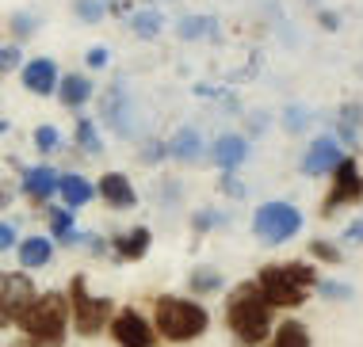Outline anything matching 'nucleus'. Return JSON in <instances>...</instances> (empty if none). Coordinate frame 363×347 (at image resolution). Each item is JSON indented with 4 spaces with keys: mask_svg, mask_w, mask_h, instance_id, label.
<instances>
[{
    "mask_svg": "<svg viewBox=\"0 0 363 347\" xmlns=\"http://www.w3.org/2000/svg\"><path fill=\"white\" fill-rule=\"evenodd\" d=\"M130 27H134L142 38H153L157 31H161V16H157V12H134V16H130Z\"/></svg>",
    "mask_w": 363,
    "mask_h": 347,
    "instance_id": "nucleus-27",
    "label": "nucleus"
},
{
    "mask_svg": "<svg viewBox=\"0 0 363 347\" xmlns=\"http://www.w3.org/2000/svg\"><path fill=\"white\" fill-rule=\"evenodd\" d=\"M23 332V347H62L69 336V297L62 290H46L31 302V309L16 324Z\"/></svg>",
    "mask_w": 363,
    "mask_h": 347,
    "instance_id": "nucleus-3",
    "label": "nucleus"
},
{
    "mask_svg": "<svg viewBox=\"0 0 363 347\" xmlns=\"http://www.w3.org/2000/svg\"><path fill=\"white\" fill-rule=\"evenodd\" d=\"M298 229H302V210L283 203V198H272V203L257 206V214H252V233L264 244H287L291 237H298Z\"/></svg>",
    "mask_w": 363,
    "mask_h": 347,
    "instance_id": "nucleus-6",
    "label": "nucleus"
},
{
    "mask_svg": "<svg viewBox=\"0 0 363 347\" xmlns=\"http://www.w3.org/2000/svg\"><path fill=\"white\" fill-rule=\"evenodd\" d=\"M57 195H62L65 210H81V206H88L96 198V187L88 183L84 176L69 172V176H62V180H57Z\"/></svg>",
    "mask_w": 363,
    "mask_h": 347,
    "instance_id": "nucleus-18",
    "label": "nucleus"
},
{
    "mask_svg": "<svg viewBox=\"0 0 363 347\" xmlns=\"http://www.w3.org/2000/svg\"><path fill=\"white\" fill-rule=\"evenodd\" d=\"M69 324L77 329V336H100L115 317V302L111 297H96L88 294V279L84 275H73L69 279Z\"/></svg>",
    "mask_w": 363,
    "mask_h": 347,
    "instance_id": "nucleus-5",
    "label": "nucleus"
},
{
    "mask_svg": "<svg viewBox=\"0 0 363 347\" xmlns=\"http://www.w3.org/2000/svg\"><path fill=\"white\" fill-rule=\"evenodd\" d=\"M211 329V313L207 305H199L195 297L180 294H161L153 302V332L157 340L169 343H191Z\"/></svg>",
    "mask_w": 363,
    "mask_h": 347,
    "instance_id": "nucleus-2",
    "label": "nucleus"
},
{
    "mask_svg": "<svg viewBox=\"0 0 363 347\" xmlns=\"http://www.w3.org/2000/svg\"><path fill=\"white\" fill-rule=\"evenodd\" d=\"M57 81H62V73H57L54 57H35V62L23 65V88L35 96H50L57 92Z\"/></svg>",
    "mask_w": 363,
    "mask_h": 347,
    "instance_id": "nucleus-13",
    "label": "nucleus"
},
{
    "mask_svg": "<svg viewBox=\"0 0 363 347\" xmlns=\"http://www.w3.org/2000/svg\"><path fill=\"white\" fill-rule=\"evenodd\" d=\"M12 31H16V38H27V35L35 31V19L31 16H16L12 19Z\"/></svg>",
    "mask_w": 363,
    "mask_h": 347,
    "instance_id": "nucleus-36",
    "label": "nucleus"
},
{
    "mask_svg": "<svg viewBox=\"0 0 363 347\" xmlns=\"http://www.w3.org/2000/svg\"><path fill=\"white\" fill-rule=\"evenodd\" d=\"M211 157H214V164H218L225 176H233L245 164V157H249V142H245L241 134H222L218 142H214Z\"/></svg>",
    "mask_w": 363,
    "mask_h": 347,
    "instance_id": "nucleus-15",
    "label": "nucleus"
},
{
    "mask_svg": "<svg viewBox=\"0 0 363 347\" xmlns=\"http://www.w3.org/2000/svg\"><path fill=\"white\" fill-rule=\"evenodd\" d=\"M283 123H287V130H302V126H306V115H302V111H294V107H291Z\"/></svg>",
    "mask_w": 363,
    "mask_h": 347,
    "instance_id": "nucleus-37",
    "label": "nucleus"
},
{
    "mask_svg": "<svg viewBox=\"0 0 363 347\" xmlns=\"http://www.w3.org/2000/svg\"><path fill=\"white\" fill-rule=\"evenodd\" d=\"M57 96H62L65 107H84L88 99H92V81H88L84 73H65L62 81H57Z\"/></svg>",
    "mask_w": 363,
    "mask_h": 347,
    "instance_id": "nucleus-20",
    "label": "nucleus"
},
{
    "mask_svg": "<svg viewBox=\"0 0 363 347\" xmlns=\"http://www.w3.org/2000/svg\"><path fill=\"white\" fill-rule=\"evenodd\" d=\"M150 244H153V233L145 229V225H134V229H126V233H115V237H111L115 260H123V263L142 260V256L150 252Z\"/></svg>",
    "mask_w": 363,
    "mask_h": 347,
    "instance_id": "nucleus-14",
    "label": "nucleus"
},
{
    "mask_svg": "<svg viewBox=\"0 0 363 347\" xmlns=\"http://www.w3.org/2000/svg\"><path fill=\"white\" fill-rule=\"evenodd\" d=\"M77 145L84 149V153H100V137H96V123H88V118H81L77 123Z\"/></svg>",
    "mask_w": 363,
    "mask_h": 347,
    "instance_id": "nucleus-28",
    "label": "nucleus"
},
{
    "mask_svg": "<svg viewBox=\"0 0 363 347\" xmlns=\"http://www.w3.org/2000/svg\"><path fill=\"white\" fill-rule=\"evenodd\" d=\"M345 161V149L337 145V137H313V145L302 157V172L306 176H333V168Z\"/></svg>",
    "mask_w": 363,
    "mask_h": 347,
    "instance_id": "nucleus-10",
    "label": "nucleus"
},
{
    "mask_svg": "<svg viewBox=\"0 0 363 347\" xmlns=\"http://www.w3.org/2000/svg\"><path fill=\"white\" fill-rule=\"evenodd\" d=\"M321 297H329V302H348L352 297V286L348 283H337V279H318V286H313Z\"/></svg>",
    "mask_w": 363,
    "mask_h": 347,
    "instance_id": "nucleus-26",
    "label": "nucleus"
},
{
    "mask_svg": "<svg viewBox=\"0 0 363 347\" xmlns=\"http://www.w3.org/2000/svg\"><path fill=\"white\" fill-rule=\"evenodd\" d=\"M191 225H195L199 233H207V229H214V225H222V214H214V210H199V214L191 217Z\"/></svg>",
    "mask_w": 363,
    "mask_h": 347,
    "instance_id": "nucleus-31",
    "label": "nucleus"
},
{
    "mask_svg": "<svg viewBox=\"0 0 363 347\" xmlns=\"http://www.w3.org/2000/svg\"><path fill=\"white\" fill-rule=\"evenodd\" d=\"M35 297L38 290L27 271H0V329L19 324V317L31 309Z\"/></svg>",
    "mask_w": 363,
    "mask_h": 347,
    "instance_id": "nucleus-7",
    "label": "nucleus"
},
{
    "mask_svg": "<svg viewBox=\"0 0 363 347\" xmlns=\"http://www.w3.org/2000/svg\"><path fill=\"white\" fill-rule=\"evenodd\" d=\"M19 241H16V225H8V222H0V252H12Z\"/></svg>",
    "mask_w": 363,
    "mask_h": 347,
    "instance_id": "nucleus-34",
    "label": "nucleus"
},
{
    "mask_svg": "<svg viewBox=\"0 0 363 347\" xmlns=\"http://www.w3.org/2000/svg\"><path fill=\"white\" fill-rule=\"evenodd\" d=\"M252 283L272 309H298L318 286V271H313V263H268L257 271Z\"/></svg>",
    "mask_w": 363,
    "mask_h": 347,
    "instance_id": "nucleus-4",
    "label": "nucleus"
},
{
    "mask_svg": "<svg viewBox=\"0 0 363 347\" xmlns=\"http://www.w3.org/2000/svg\"><path fill=\"white\" fill-rule=\"evenodd\" d=\"M203 31H214L207 19H184V23H180V35L184 38H195V35H203Z\"/></svg>",
    "mask_w": 363,
    "mask_h": 347,
    "instance_id": "nucleus-33",
    "label": "nucleus"
},
{
    "mask_svg": "<svg viewBox=\"0 0 363 347\" xmlns=\"http://www.w3.org/2000/svg\"><path fill=\"white\" fill-rule=\"evenodd\" d=\"M50 229H54V241L62 244H81L84 237L73 229V210H50Z\"/></svg>",
    "mask_w": 363,
    "mask_h": 347,
    "instance_id": "nucleus-23",
    "label": "nucleus"
},
{
    "mask_svg": "<svg viewBox=\"0 0 363 347\" xmlns=\"http://www.w3.org/2000/svg\"><path fill=\"white\" fill-rule=\"evenodd\" d=\"M57 145H62V134H57L54 126H38L35 130V149L38 153H54Z\"/></svg>",
    "mask_w": 363,
    "mask_h": 347,
    "instance_id": "nucleus-29",
    "label": "nucleus"
},
{
    "mask_svg": "<svg viewBox=\"0 0 363 347\" xmlns=\"http://www.w3.org/2000/svg\"><path fill=\"white\" fill-rule=\"evenodd\" d=\"M225 329L241 347H264L276 329V309L264 302L257 283H238L225 297Z\"/></svg>",
    "mask_w": 363,
    "mask_h": 347,
    "instance_id": "nucleus-1",
    "label": "nucleus"
},
{
    "mask_svg": "<svg viewBox=\"0 0 363 347\" xmlns=\"http://www.w3.org/2000/svg\"><path fill=\"white\" fill-rule=\"evenodd\" d=\"M104 123L111 126L115 134H134V111H130V99H126V88L115 84L111 92L104 96Z\"/></svg>",
    "mask_w": 363,
    "mask_h": 347,
    "instance_id": "nucleus-12",
    "label": "nucleus"
},
{
    "mask_svg": "<svg viewBox=\"0 0 363 347\" xmlns=\"http://www.w3.org/2000/svg\"><path fill=\"white\" fill-rule=\"evenodd\" d=\"M16 256L23 271H38V267H46L54 260V241L50 237H27V241L16 244Z\"/></svg>",
    "mask_w": 363,
    "mask_h": 347,
    "instance_id": "nucleus-17",
    "label": "nucleus"
},
{
    "mask_svg": "<svg viewBox=\"0 0 363 347\" xmlns=\"http://www.w3.org/2000/svg\"><path fill=\"white\" fill-rule=\"evenodd\" d=\"M57 180H62V176H57L50 164L27 168V172H23V195L35 198V203H46L50 195H57Z\"/></svg>",
    "mask_w": 363,
    "mask_h": 347,
    "instance_id": "nucleus-16",
    "label": "nucleus"
},
{
    "mask_svg": "<svg viewBox=\"0 0 363 347\" xmlns=\"http://www.w3.org/2000/svg\"><path fill=\"white\" fill-rule=\"evenodd\" d=\"M19 65V46H0V76Z\"/></svg>",
    "mask_w": 363,
    "mask_h": 347,
    "instance_id": "nucleus-32",
    "label": "nucleus"
},
{
    "mask_svg": "<svg viewBox=\"0 0 363 347\" xmlns=\"http://www.w3.org/2000/svg\"><path fill=\"white\" fill-rule=\"evenodd\" d=\"M96 195H100L111 210H134V206H138V191H134V183L126 180L123 172H104L100 183H96Z\"/></svg>",
    "mask_w": 363,
    "mask_h": 347,
    "instance_id": "nucleus-11",
    "label": "nucleus"
},
{
    "mask_svg": "<svg viewBox=\"0 0 363 347\" xmlns=\"http://www.w3.org/2000/svg\"><path fill=\"white\" fill-rule=\"evenodd\" d=\"M169 157H176V161H188V164L199 161V157H203V137L195 134V130H180L169 142Z\"/></svg>",
    "mask_w": 363,
    "mask_h": 347,
    "instance_id": "nucleus-21",
    "label": "nucleus"
},
{
    "mask_svg": "<svg viewBox=\"0 0 363 347\" xmlns=\"http://www.w3.org/2000/svg\"><path fill=\"white\" fill-rule=\"evenodd\" d=\"M222 286H225V279H222L218 267H195V271L188 275V290L191 294H218Z\"/></svg>",
    "mask_w": 363,
    "mask_h": 347,
    "instance_id": "nucleus-22",
    "label": "nucleus"
},
{
    "mask_svg": "<svg viewBox=\"0 0 363 347\" xmlns=\"http://www.w3.org/2000/svg\"><path fill=\"white\" fill-rule=\"evenodd\" d=\"M104 0H77V19H84V23H96V19H104Z\"/></svg>",
    "mask_w": 363,
    "mask_h": 347,
    "instance_id": "nucleus-30",
    "label": "nucleus"
},
{
    "mask_svg": "<svg viewBox=\"0 0 363 347\" xmlns=\"http://www.w3.org/2000/svg\"><path fill=\"white\" fill-rule=\"evenodd\" d=\"M107 332H111V340L119 343V347H157L153 321H150V317H142L134 305L115 309L111 324H107Z\"/></svg>",
    "mask_w": 363,
    "mask_h": 347,
    "instance_id": "nucleus-9",
    "label": "nucleus"
},
{
    "mask_svg": "<svg viewBox=\"0 0 363 347\" xmlns=\"http://www.w3.org/2000/svg\"><path fill=\"white\" fill-rule=\"evenodd\" d=\"M8 203H12V198H8V191H4V187H0V210H4Z\"/></svg>",
    "mask_w": 363,
    "mask_h": 347,
    "instance_id": "nucleus-41",
    "label": "nucleus"
},
{
    "mask_svg": "<svg viewBox=\"0 0 363 347\" xmlns=\"http://www.w3.org/2000/svg\"><path fill=\"white\" fill-rule=\"evenodd\" d=\"M88 65H92V69H104V65H107V50H88Z\"/></svg>",
    "mask_w": 363,
    "mask_h": 347,
    "instance_id": "nucleus-39",
    "label": "nucleus"
},
{
    "mask_svg": "<svg viewBox=\"0 0 363 347\" xmlns=\"http://www.w3.org/2000/svg\"><path fill=\"white\" fill-rule=\"evenodd\" d=\"M164 153H169V145H153V142L145 145V161H161Z\"/></svg>",
    "mask_w": 363,
    "mask_h": 347,
    "instance_id": "nucleus-40",
    "label": "nucleus"
},
{
    "mask_svg": "<svg viewBox=\"0 0 363 347\" xmlns=\"http://www.w3.org/2000/svg\"><path fill=\"white\" fill-rule=\"evenodd\" d=\"M310 256L321 263H345V252H340L337 241H325V237H313L310 241Z\"/></svg>",
    "mask_w": 363,
    "mask_h": 347,
    "instance_id": "nucleus-25",
    "label": "nucleus"
},
{
    "mask_svg": "<svg viewBox=\"0 0 363 347\" xmlns=\"http://www.w3.org/2000/svg\"><path fill=\"white\" fill-rule=\"evenodd\" d=\"M359 130H363V107H345V111H340V137H345L348 145H356Z\"/></svg>",
    "mask_w": 363,
    "mask_h": 347,
    "instance_id": "nucleus-24",
    "label": "nucleus"
},
{
    "mask_svg": "<svg viewBox=\"0 0 363 347\" xmlns=\"http://www.w3.org/2000/svg\"><path fill=\"white\" fill-rule=\"evenodd\" d=\"M222 191H225V195H233V198H241V195H245V187L233 180V176H225V180H222Z\"/></svg>",
    "mask_w": 363,
    "mask_h": 347,
    "instance_id": "nucleus-38",
    "label": "nucleus"
},
{
    "mask_svg": "<svg viewBox=\"0 0 363 347\" xmlns=\"http://www.w3.org/2000/svg\"><path fill=\"white\" fill-rule=\"evenodd\" d=\"M264 347H313V340H310V329L302 321H279L276 329H272V336H268V343Z\"/></svg>",
    "mask_w": 363,
    "mask_h": 347,
    "instance_id": "nucleus-19",
    "label": "nucleus"
},
{
    "mask_svg": "<svg viewBox=\"0 0 363 347\" xmlns=\"http://www.w3.org/2000/svg\"><path fill=\"white\" fill-rule=\"evenodd\" d=\"M359 198H363V172L352 157H345V161L333 168V187L321 198V217H333L337 210H345V206H356Z\"/></svg>",
    "mask_w": 363,
    "mask_h": 347,
    "instance_id": "nucleus-8",
    "label": "nucleus"
},
{
    "mask_svg": "<svg viewBox=\"0 0 363 347\" xmlns=\"http://www.w3.org/2000/svg\"><path fill=\"white\" fill-rule=\"evenodd\" d=\"M340 241H345V244H363V217H356V222L348 225V229H345V237H340Z\"/></svg>",
    "mask_w": 363,
    "mask_h": 347,
    "instance_id": "nucleus-35",
    "label": "nucleus"
}]
</instances>
